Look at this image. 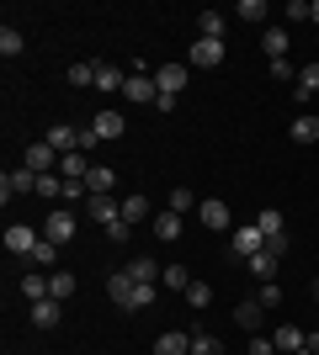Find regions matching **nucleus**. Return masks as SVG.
I'll list each match as a JSON object with an SVG mask.
<instances>
[{"label":"nucleus","mask_w":319,"mask_h":355,"mask_svg":"<svg viewBox=\"0 0 319 355\" xmlns=\"http://www.w3.org/2000/svg\"><path fill=\"white\" fill-rule=\"evenodd\" d=\"M106 297H112V302H117L122 313H144V308H154L160 286H149V282H133L128 270H112V276H106Z\"/></svg>","instance_id":"1"},{"label":"nucleus","mask_w":319,"mask_h":355,"mask_svg":"<svg viewBox=\"0 0 319 355\" xmlns=\"http://www.w3.org/2000/svg\"><path fill=\"white\" fill-rule=\"evenodd\" d=\"M122 101H160V85H154V74L144 69V64L128 74V85H122Z\"/></svg>","instance_id":"2"},{"label":"nucleus","mask_w":319,"mask_h":355,"mask_svg":"<svg viewBox=\"0 0 319 355\" xmlns=\"http://www.w3.org/2000/svg\"><path fill=\"white\" fill-rule=\"evenodd\" d=\"M75 228H80L75 212H69V207H54V212H48V223H43V239H54V244H69V239H75Z\"/></svg>","instance_id":"3"},{"label":"nucleus","mask_w":319,"mask_h":355,"mask_svg":"<svg viewBox=\"0 0 319 355\" xmlns=\"http://www.w3.org/2000/svg\"><path fill=\"white\" fill-rule=\"evenodd\" d=\"M22 191H38V175H32L27 164H22V170H6V180H0V202L11 207V196H22Z\"/></svg>","instance_id":"4"},{"label":"nucleus","mask_w":319,"mask_h":355,"mask_svg":"<svg viewBox=\"0 0 319 355\" xmlns=\"http://www.w3.org/2000/svg\"><path fill=\"white\" fill-rule=\"evenodd\" d=\"M229 250L240 254V260H250V254H261V250H266V234H261L256 223H250V228H234V239H229Z\"/></svg>","instance_id":"5"},{"label":"nucleus","mask_w":319,"mask_h":355,"mask_svg":"<svg viewBox=\"0 0 319 355\" xmlns=\"http://www.w3.org/2000/svg\"><path fill=\"white\" fill-rule=\"evenodd\" d=\"M91 128H96V138H122L128 133V117H122L117 106H101V112L91 117Z\"/></svg>","instance_id":"6"},{"label":"nucleus","mask_w":319,"mask_h":355,"mask_svg":"<svg viewBox=\"0 0 319 355\" xmlns=\"http://www.w3.org/2000/svg\"><path fill=\"white\" fill-rule=\"evenodd\" d=\"M154 85H160V96H181L186 90V64H160V69H154Z\"/></svg>","instance_id":"7"},{"label":"nucleus","mask_w":319,"mask_h":355,"mask_svg":"<svg viewBox=\"0 0 319 355\" xmlns=\"http://www.w3.org/2000/svg\"><path fill=\"white\" fill-rule=\"evenodd\" d=\"M54 154H59V148H54V144H27V154H22V164H27L32 175H54Z\"/></svg>","instance_id":"8"},{"label":"nucleus","mask_w":319,"mask_h":355,"mask_svg":"<svg viewBox=\"0 0 319 355\" xmlns=\"http://www.w3.org/2000/svg\"><path fill=\"white\" fill-rule=\"evenodd\" d=\"M85 212H91L101 228H112V223H122V202H112V196H85Z\"/></svg>","instance_id":"9"},{"label":"nucleus","mask_w":319,"mask_h":355,"mask_svg":"<svg viewBox=\"0 0 319 355\" xmlns=\"http://www.w3.org/2000/svg\"><path fill=\"white\" fill-rule=\"evenodd\" d=\"M38 239H43V234H32L27 223H11V228H6V250H11V254H32V250H38Z\"/></svg>","instance_id":"10"},{"label":"nucleus","mask_w":319,"mask_h":355,"mask_svg":"<svg viewBox=\"0 0 319 355\" xmlns=\"http://www.w3.org/2000/svg\"><path fill=\"white\" fill-rule=\"evenodd\" d=\"M122 85H128V74H122V64H96V90H106V96H122Z\"/></svg>","instance_id":"11"},{"label":"nucleus","mask_w":319,"mask_h":355,"mask_svg":"<svg viewBox=\"0 0 319 355\" xmlns=\"http://www.w3.org/2000/svg\"><path fill=\"white\" fill-rule=\"evenodd\" d=\"M192 64H197V69H218V64H224V43L197 37V43H192Z\"/></svg>","instance_id":"12"},{"label":"nucleus","mask_w":319,"mask_h":355,"mask_svg":"<svg viewBox=\"0 0 319 355\" xmlns=\"http://www.w3.org/2000/svg\"><path fill=\"white\" fill-rule=\"evenodd\" d=\"M59 175H64V180H85V175H91L85 148H69V154H59Z\"/></svg>","instance_id":"13"},{"label":"nucleus","mask_w":319,"mask_h":355,"mask_svg":"<svg viewBox=\"0 0 319 355\" xmlns=\"http://www.w3.org/2000/svg\"><path fill=\"white\" fill-rule=\"evenodd\" d=\"M154 355H192V334H181V329H165V334L154 340Z\"/></svg>","instance_id":"14"},{"label":"nucleus","mask_w":319,"mask_h":355,"mask_svg":"<svg viewBox=\"0 0 319 355\" xmlns=\"http://www.w3.org/2000/svg\"><path fill=\"white\" fill-rule=\"evenodd\" d=\"M261 53H266V59H288V27H266L261 32Z\"/></svg>","instance_id":"15"},{"label":"nucleus","mask_w":319,"mask_h":355,"mask_svg":"<svg viewBox=\"0 0 319 355\" xmlns=\"http://www.w3.org/2000/svg\"><path fill=\"white\" fill-rule=\"evenodd\" d=\"M59 297H43V302H32V329H59Z\"/></svg>","instance_id":"16"},{"label":"nucleus","mask_w":319,"mask_h":355,"mask_svg":"<svg viewBox=\"0 0 319 355\" xmlns=\"http://www.w3.org/2000/svg\"><path fill=\"white\" fill-rule=\"evenodd\" d=\"M122 270H128L133 282H149V286H160V276H165V266H160V260H149V254H138L133 266H122Z\"/></svg>","instance_id":"17"},{"label":"nucleus","mask_w":319,"mask_h":355,"mask_svg":"<svg viewBox=\"0 0 319 355\" xmlns=\"http://www.w3.org/2000/svg\"><path fill=\"white\" fill-rule=\"evenodd\" d=\"M272 340H277V350H282V355H298V350H304V329H298V324H277Z\"/></svg>","instance_id":"18"},{"label":"nucleus","mask_w":319,"mask_h":355,"mask_svg":"<svg viewBox=\"0 0 319 355\" xmlns=\"http://www.w3.org/2000/svg\"><path fill=\"white\" fill-rule=\"evenodd\" d=\"M75 270H48V297H59V302H69L75 297Z\"/></svg>","instance_id":"19"},{"label":"nucleus","mask_w":319,"mask_h":355,"mask_svg":"<svg viewBox=\"0 0 319 355\" xmlns=\"http://www.w3.org/2000/svg\"><path fill=\"white\" fill-rule=\"evenodd\" d=\"M85 186H91V196H112V186H117V175H112V164H91V175H85Z\"/></svg>","instance_id":"20"},{"label":"nucleus","mask_w":319,"mask_h":355,"mask_svg":"<svg viewBox=\"0 0 319 355\" xmlns=\"http://www.w3.org/2000/svg\"><path fill=\"white\" fill-rule=\"evenodd\" d=\"M27 260H32V270H59L54 266V260H59V244H54V239H38V250H32Z\"/></svg>","instance_id":"21"},{"label":"nucleus","mask_w":319,"mask_h":355,"mask_svg":"<svg viewBox=\"0 0 319 355\" xmlns=\"http://www.w3.org/2000/svg\"><path fill=\"white\" fill-rule=\"evenodd\" d=\"M149 234L165 239V244H176V239H181V218H176V212H160V218L149 223Z\"/></svg>","instance_id":"22"},{"label":"nucleus","mask_w":319,"mask_h":355,"mask_svg":"<svg viewBox=\"0 0 319 355\" xmlns=\"http://www.w3.org/2000/svg\"><path fill=\"white\" fill-rule=\"evenodd\" d=\"M22 297H27V302H43L48 297V270H27V276H22Z\"/></svg>","instance_id":"23"},{"label":"nucleus","mask_w":319,"mask_h":355,"mask_svg":"<svg viewBox=\"0 0 319 355\" xmlns=\"http://www.w3.org/2000/svg\"><path fill=\"white\" fill-rule=\"evenodd\" d=\"M261 313H266V308H261L256 297H250V302H240V308H234V324L250 329V334H261Z\"/></svg>","instance_id":"24"},{"label":"nucleus","mask_w":319,"mask_h":355,"mask_svg":"<svg viewBox=\"0 0 319 355\" xmlns=\"http://www.w3.org/2000/svg\"><path fill=\"white\" fill-rule=\"evenodd\" d=\"M192 207H202L197 196L186 191V186H170V196H165V212H176V218H181V212H192Z\"/></svg>","instance_id":"25"},{"label":"nucleus","mask_w":319,"mask_h":355,"mask_svg":"<svg viewBox=\"0 0 319 355\" xmlns=\"http://www.w3.org/2000/svg\"><path fill=\"white\" fill-rule=\"evenodd\" d=\"M197 37L224 43V16H218V11H197Z\"/></svg>","instance_id":"26"},{"label":"nucleus","mask_w":319,"mask_h":355,"mask_svg":"<svg viewBox=\"0 0 319 355\" xmlns=\"http://www.w3.org/2000/svg\"><path fill=\"white\" fill-rule=\"evenodd\" d=\"M256 228H261V234H266V239H272V234H288V218H282V212H277V207H261Z\"/></svg>","instance_id":"27"},{"label":"nucleus","mask_w":319,"mask_h":355,"mask_svg":"<svg viewBox=\"0 0 319 355\" xmlns=\"http://www.w3.org/2000/svg\"><path fill=\"white\" fill-rule=\"evenodd\" d=\"M293 85H298V96H304V101H309V96H314V90H319V64L309 59L304 69H298V80H293Z\"/></svg>","instance_id":"28"},{"label":"nucleus","mask_w":319,"mask_h":355,"mask_svg":"<svg viewBox=\"0 0 319 355\" xmlns=\"http://www.w3.org/2000/svg\"><path fill=\"white\" fill-rule=\"evenodd\" d=\"M197 218L208 223V228H229V207H224V202H202Z\"/></svg>","instance_id":"29"},{"label":"nucleus","mask_w":319,"mask_h":355,"mask_svg":"<svg viewBox=\"0 0 319 355\" xmlns=\"http://www.w3.org/2000/svg\"><path fill=\"white\" fill-rule=\"evenodd\" d=\"M245 266H250V276H261V282H272V276H277V254H266V250H261V254H250Z\"/></svg>","instance_id":"30"},{"label":"nucleus","mask_w":319,"mask_h":355,"mask_svg":"<svg viewBox=\"0 0 319 355\" xmlns=\"http://www.w3.org/2000/svg\"><path fill=\"white\" fill-rule=\"evenodd\" d=\"M149 218V202H144V191L138 196H122V223H144Z\"/></svg>","instance_id":"31"},{"label":"nucleus","mask_w":319,"mask_h":355,"mask_svg":"<svg viewBox=\"0 0 319 355\" xmlns=\"http://www.w3.org/2000/svg\"><path fill=\"white\" fill-rule=\"evenodd\" d=\"M38 196H48V202H64V175L54 170V175H38Z\"/></svg>","instance_id":"32"},{"label":"nucleus","mask_w":319,"mask_h":355,"mask_svg":"<svg viewBox=\"0 0 319 355\" xmlns=\"http://www.w3.org/2000/svg\"><path fill=\"white\" fill-rule=\"evenodd\" d=\"M293 138L298 144H319V117H293Z\"/></svg>","instance_id":"33"},{"label":"nucleus","mask_w":319,"mask_h":355,"mask_svg":"<svg viewBox=\"0 0 319 355\" xmlns=\"http://www.w3.org/2000/svg\"><path fill=\"white\" fill-rule=\"evenodd\" d=\"M160 286H165V292H186V286H192V276H186L181 266H165V276H160Z\"/></svg>","instance_id":"34"},{"label":"nucleus","mask_w":319,"mask_h":355,"mask_svg":"<svg viewBox=\"0 0 319 355\" xmlns=\"http://www.w3.org/2000/svg\"><path fill=\"white\" fill-rule=\"evenodd\" d=\"M64 80H69V85H96V64H69Z\"/></svg>","instance_id":"35"},{"label":"nucleus","mask_w":319,"mask_h":355,"mask_svg":"<svg viewBox=\"0 0 319 355\" xmlns=\"http://www.w3.org/2000/svg\"><path fill=\"white\" fill-rule=\"evenodd\" d=\"M0 53H6V59L22 53V32H16V27H0Z\"/></svg>","instance_id":"36"},{"label":"nucleus","mask_w":319,"mask_h":355,"mask_svg":"<svg viewBox=\"0 0 319 355\" xmlns=\"http://www.w3.org/2000/svg\"><path fill=\"white\" fill-rule=\"evenodd\" d=\"M256 302H261V308H282V286H277V282H261Z\"/></svg>","instance_id":"37"},{"label":"nucleus","mask_w":319,"mask_h":355,"mask_svg":"<svg viewBox=\"0 0 319 355\" xmlns=\"http://www.w3.org/2000/svg\"><path fill=\"white\" fill-rule=\"evenodd\" d=\"M186 302H192V308H208V302H213V286L208 282H192V286H186Z\"/></svg>","instance_id":"38"},{"label":"nucleus","mask_w":319,"mask_h":355,"mask_svg":"<svg viewBox=\"0 0 319 355\" xmlns=\"http://www.w3.org/2000/svg\"><path fill=\"white\" fill-rule=\"evenodd\" d=\"M192 355H224V345L213 340V334H192Z\"/></svg>","instance_id":"39"},{"label":"nucleus","mask_w":319,"mask_h":355,"mask_svg":"<svg viewBox=\"0 0 319 355\" xmlns=\"http://www.w3.org/2000/svg\"><path fill=\"white\" fill-rule=\"evenodd\" d=\"M250 355H282L272 334H250Z\"/></svg>","instance_id":"40"},{"label":"nucleus","mask_w":319,"mask_h":355,"mask_svg":"<svg viewBox=\"0 0 319 355\" xmlns=\"http://www.w3.org/2000/svg\"><path fill=\"white\" fill-rule=\"evenodd\" d=\"M234 16H245V21H266V6L261 0H240V11Z\"/></svg>","instance_id":"41"},{"label":"nucleus","mask_w":319,"mask_h":355,"mask_svg":"<svg viewBox=\"0 0 319 355\" xmlns=\"http://www.w3.org/2000/svg\"><path fill=\"white\" fill-rule=\"evenodd\" d=\"M288 250H293V239H288V234H272V239H266V254H277V260H282Z\"/></svg>","instance_id":"42"},{"label":"nucleus","mask_w":319,"mask_h":355,"mask_svg":"<svg viewBox=\"0 0 319 355\" xmlns=\"http://www.w3.org/2000/svg\"><path fill=\"white\" fill-rule=\"evenodd\" d=\"M106 239H112V244H128V239H133V223H112V228H106Z\"/></svg>","instance_id":"43"},{"label":"nucleus","mask_w":319,"mask_h":355,"mask_svg":"<svg viewBox=\"0 0 319 355\" xmlns=\"http://www.w3.org/2000/svg\"><path fill=\"white\" fill-rule=\"evenodd\" d=\"M282 16H288V21H309V6H304V0H288V11H282Z\"/></svg>","instance_id":"44"},{"label":"nucleus","mask_w":319,"mask_h":355,"mask_svg":"<svg viewBox=\"0 0 319 355\" xmlns=\"http://www.w3.org/2000/svg\"><path fill=\"white\" fill-rule=\"evenodd\" d=\"M272 74H277V80H298V69H293L288 59H277V64H272Z\"/></svg>","instance_id":"45"},{"label":"nucleus","mask_w":319,"mask_h":355,"mask_svg":"<svg viewBox=\"0 0 319 355\" xmlns=\"http://www.w3.org/2000/svg\"><path fill=\"white\" fill-rule=\"evenodd\" d=\"M298 355H319V329H314V334H304V350H298Z\"/></svg>","instance_id":"46"},{"label":"nucleus","mask_w":319,"mask_h":355,"mask_svg":"<svg viewBox=\"0 0 319 355\" xmlns=\"http://www.w3.org/2000/svg\"><path fill=\"white\" fill-rule=\"evenodd\" d=\"M309 21H314V27H319V0H314V6H309Z\"/></svg>","instance_id":"47"},{"label":"nucleus","mask_w":319,"mask_h":355,"mask_svg":"<svg viewBox=\"0 0 319 355\" xmlns=\"http://www.w3.org/2000/svg\"><path fill=\"white\" fill-rule=\"evenodd\" d=\"M314 302H319V276H314Z\"/></svg>","instance_id":"48"}]
</instances>
